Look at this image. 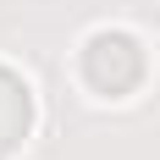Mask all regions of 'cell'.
<instances>
[{
  "instance_id": "cell-1",
  "label": "cell",
  "mask_w": 160,
  "mask_h": 160,
  "mask_svg": "<svg viewBox=\"0 0 160 160\" xmlns=\"http://www.w3.org/2000/svg\"><path fill=\"white\" fill-rule=\"evenodd\" d=\"M28 127H33V94H28L22 78H11V72L0 66V160H11L17 149H22Z\"/></svg>"
}]
</instances>
